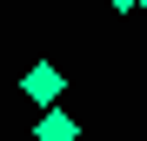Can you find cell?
Returning <instances> with one entry per match:
<instances>
[{"mask_svg":"<svg viewBox=\"0 0 147 141\" xmlns=\"http://www.w3.org/2000/svg\"><path fill=\"white\" fill-rule=\"evenodd\" d=\"M20 94H27V101L47 114V108H60V94H67V74H60L54 61H34L27 74H20Z\"/></svg>","mask_w":147,"mask_h":141,"instance_id":"6da1fadb","label":"cell"},{"mask_svg":"<svg viewBox=\"0 0 147 141\" xmlns=\"http://www.w3.org/2000/svg\"><path fill=\"white\" fill-rule=\"evenodd\" d=\"M34 141H80V121H74L67 108H47L34 121Z\"/></svg>","mask_w":147,"mask_h":141,"instance_id":"7a4b0ae2","label":"cell"},{"mask_svg":"<svg viewBox=\"0 0 147 141\" xmlns=\"http://www.w3.org/2000/svg\"><path fill=\"white\" fill-rule=\"evenodd\" d=\"M107 7H114V14H140V0H107Z\"/></svg>","mask_w":147,"mask_h":141,"instance_id":"3957f363","label":"cell"},{"mask_svg":"<svg viewBox=\"0 0 147 141\" xmlns=\"http://www.w3.org/2000/svg\"><path fill=\"white\" fill-rule=\"evenodd\" d=\"M140 14H147V0H140Z\"/></svg>","mask_w":147,"mask_h":141,"instance_id":"277c9868","label":"cell"}]
</instances>
